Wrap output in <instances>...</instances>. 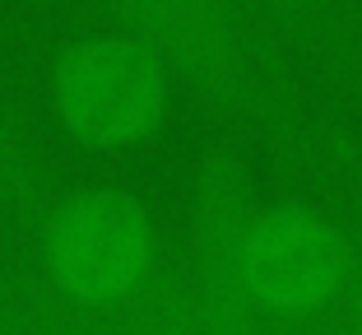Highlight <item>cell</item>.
<instances>
[{"label": "cell", "instance_id": "cell-1", "mask_svg": "<svg viewBox=\"0 0 362 335\" xmlns=\"http://www.w3.org/2000/svg\"><path fill=\"white\" fill-rule=\"evenodd\" d=\"M358 256L353 238L307 200H256L228 266L200 284L214 335H242L251 317L307 322L349 298Z\"/></svg>", "mask_w": 362, "mask_h": 335}, {"label": "cell", "instance_id": "cell-6", "mask_svg": "<svg viewBox=\"0 0 362 335\" xmlns=\"http://www.w3.org/2000/svg\"><path fill=\"white\" fill-rule=\"evenodd\" d=\"M265 19L298 33L307 47L344 52L349 42V0H251Z\"/></svg>", "mask_w": 362, "mask_h": 335}, {"label": "cell", "instance_id": "cell-3", "mask_svg": "<svg viewBox=\"0 0 362 335\" xmlns=\"http://www.w3.org/2000/svg\"><path fill=\"white\" fill-rule=\"evenodd\" d=\"M52 117L93 154H130L158 135L172 75L130 33H88L52 65Z\"/></svg>", "mask_w": 362, "mask_h": 335}, {"label": "cell", "instance_id": "cell-4", "mask_svg": "<svg viewBox=\"0 0 362 335\" xmlns=\"http://www.w3.org/2000/svg\"><path fill=\"white\" fill-rule=\"evenodd\" d=\"M42 256L52 284L79 307H126L149 289L158 266V228L135 195L84 186L42 210Z\"/></svg>", "mask_w": 362, "mask_h": 335}, {"label": "cell", "instance_id": "cell-2", "mask_svg": "<svg viewBox=\"0 0 362 335\" xmlns=\"http://www.w3.org/2000/svg\"><path fill=\"white\" fill-rule=\"evenodd\" d=\"M112 23L130 33L177 84L228 117H256L274 130L288 121L242 28L237 0H103Z\"/></svg>", "mask_w": 362, "mask_h": 335}, {"label": "cell", "instance_id": "cell-5", "mask_svg": "<svg viewBox=\"0 0 362 335\" xmlns=\"http://www.w3.org/2000/svg\"><path fill=\"white\" fill-rule=\"evenodd\" d=\"M56 200V177L47 159L33 149L23 126L10 117V108L0 103V205L14 215L42 219V210Z\"/></svg>", "mask_w": 362, "mask_h": 335}, {"label": "cell", "instance_id": "cell-7", "mask_svg": "<svg viewBox=\"0 0 362 335\" xmlns=\"http://www.w3.org/2000/svg\"><path fill=\"white\" fill-rule=\"evenodd\" d=\"M353 335H362V312H358V331H353Z\"/></svg>", "mask_w": 362, "mask_h": 335}]
</instances>
